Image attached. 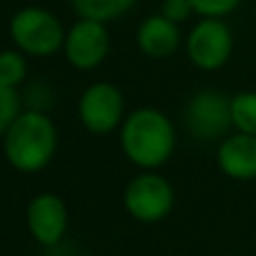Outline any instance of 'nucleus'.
I'll list each match as a JSON object with an SVG mask.
<instances>
[{"instance_id":"2","label":"nucleus","mask_w":256,"mask_h":256,"mask_svg":"<svg viewBox=\"0 0 256 256\" xmlns=\"http://www.w3.org/2000/svg\"><path fill=\"white\" fill-rule=\"evenodd\" d=\"M122 150L135 166L158 168L176 150V128L158 108H140L122 124Z\"/></svg>"},{"instance_id":"3","label":"nucleus","mask_w":256,"mask_h":256,"mask_svg":"<svg viewBox=\"0 0 256 256\" xmlns=\"http://www.w3.org/2000/svg\"><path fill=\"white\" fill-rule=\"evenodd\" d=\"M9 34L18 50L30 56H52L66 43L58 18L43 7L20 9L9 22Z\"/></svg>"},{"instance_id":"8","label":"nucleus","mask_w":256,"mask_h":256,"mask_svg":"<svg viewBox=\"0 0 256 256\" xmlns=\"http://www.w3.org/2000/svg\"><path fill=\"white\" fill-rule=\"evenodd\" d=\"M110 38L104 27V22L81 18L72 25V30L66 34V56L76 70H92L106 58Z\"/></svg>"},{"instance_id":"9","label":"nucleus","mask_w":256,"mask_h":256,"mask_svg":"<svg viewBox=\"0 0 256 256\" xmlns=\"http://www.w3.org/2000/svg\"><path fill=\"white\" fill-rule=\"evenodd\" d=\"M27 230L45 248L61 243L68 232V207L56 194H38L25 212Z\"/></svg>"},{"instance_id":"16","label":"nucleus","mask_w":256,"mask_h":256,"mask_svg":"<svg viewBox=\"0 0 256 256\" xmlns=\"http://www.w3.org/2000/svg\"><path fill=\"white\" fill-rule=\"evenodd\" d=\"M194 12L204 18H220L232 14L240 4V0H191Z\"/></svg>"},{"instance_id":"1","label":"nucleus","mask_w":256,"mask_h":256,"mask_svg":"<svg viewBox=\"0 0 256 256\" xmlns=\"http://www.w3.org/2000/svg\"><path fill=\"white\" fill-rule=\"evenodd\" d=\"M56 144V126L40 110L20 112L2 137L4 158L20 173L43 171L52 162Z\"/></svg>"},{"instance_id":"12","label":"nucleus","mask_w":256,"mask_h":256,"mask_svg":"<svg viewBox=\"0 0 256 256\" xmlns=\"http://www.w3.org/2000/svg\"><path fill=\"white\" fill-rule=\"evenodd\" d=\"M72 4H74L76 14L81 18L108 22L124 16L128 9L135 4V0H72Z\"/></svg>"},{"instance_id":"10","label":"nucleus","mask_w":256,"mask_h":256,"mask_svg":"<svg viewBox=\"0 0 256 256\" xmlns=\"http://www.w3.org/2000/svg\"><path fill=\"white\" fill-rule=\"evenodd\" d=\"M218 166L232 180H254L256 178V135L234 132L222 137L218 146Z\"/></svg>"},{"instance_id":"14","label":"nucleus","mask_w":256,"mask_h":256,"mask_svg":"<svg viewBox=\"0 0 256 256\" xmlns=\"http://www.w3.org/2000/svg\"><path fill=\"white\" fill-rule=\"evenodd\" d=\"M27 76V63L20 52L2 50L0 52V84L7 88H16Z\"/></svg>"},{"instance_id":"15","label":"nucleus","mask_w":256,"mask_h":256,"mask_svg":"<svg viewBox=\"0 0 256 256\" xmlns=\"http://www.w3.org/2000/svg\"><path fill=\"white\" fill-rule=\"evenodd\" d=\"M18 115H20V99L16 94V88H7L0 84V137H4L7 128L14 124Z\"/></svg>"},{"instance_id":"11","label":"nucleus","mask_w":256,"mask_h":256,"mask_svg":"<svg viewBox=\"0 0 256 256\" xmlns=\"http://www.w3.org/2000/svg\"><path fill=\"white\" fill-rule=\"evenodd\" d=\"M137 45L146 56L153 58H166L180 45V30L178 22L168 20L162 14L148 16L137 30Z\"/></svg>"},{"instance_id":"4","label":"nucleus","mask_w":256,"mask_h":256,"mask_svg":"<svg viewBox=\"0 0 256 256\" xmlns=\"http://www.w3.org/2000/svg\"><path fill=\"white\" fill-rule=\"evenodd\" d=\"M126 212L140 222H160L176 204L171 182L155 171H144L128 182L124 191Z\"/></svg>"},{"instance_id":"5","label":"nucleus","mask_w":256,"mask_h":256,"mask_svg":"<svg viewBox=\"0 0 256 256\" xmlns=\"http://www.w3.org/2000/svg\"><path fill=\"white\" fill-rule=\"evenodd\" d=\"M186 130L202 142L227 137L232 124V99L218 90H200L189 99L184 110Z\"/></svg>"},{"instance_id":"13","label":"nucleus","mask_w":256,"mask_h":256,"mask_svg":"<svg viewBox=\"0 0 256 256\" xmlns=\"http://www.w3.org/2000/svg\"><path fill=\"white\" fill-rule=\"evenodd\" d=\"M232 124L238 132L256 135V92L245 90L232 97Z\"/></svg>"},{"instance_id":"7","label":"nucleus","mask_w":256,"mask_h":256,"mask_svg":"<svg viewBox=\"0 0 256 256\" xmlns=\"http://www.w3.org/2000/svg\"><path fill=\"white\" fill-rule=\"evenodd\" d=\"M79 120L94 135H108L124 124V97L112 84L99 81L84 90L79 99Z\"/></svg>"},{"instance_id":"6","label":"nucleus","mask_w":256,"mask_h":256,"mask_svg":"<svg viewBox=\"0 0 256 256\" xmlns=\"http://www.w3.org/2000/svg\"><path fill=\"white\" fill-rule=\"evenodd\" d=\"M234 36L220 18H202L186 36V56L204 72L220 70L232 56Z\"/></svg>"},{"instance_id":"17","label":"nucleus","mask_w":256,"mask_h":256,"mask_svg":"<svg viewBox=\"0 0 256 256\" xmlns=\"http://www.w3.org/2000/svg\"><path fill=\"white\" fill-rule=\"evenodd\" d=\"M194 4L191 0H164L162 2V16H166L173 22H182L191 16Z\"/></svg>"}]
</instances>
